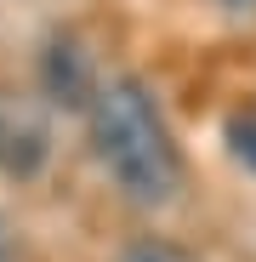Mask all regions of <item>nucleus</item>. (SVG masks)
I'll use <instances>...</instances> for the list:
<instances>
[{"mask_svg":"<svg viewBox=\"0 0 256 262\" xmlns=\"http://www.w3.org/2000/svg\"><path fill=\"white\" fill-rule=\"evenodd\" d=\"M91 148L103 160V171L114 177V188L131 205H165L182 188V148L171 137V125L154 103V92L137 74H114L97 85L91 108Z\"/></svg>","mask_w":256,"mask_h":262,"instance_id":"nucleus-1","label":"nucleus"},{"mask_svg":"<svg viewBox=\"0 0 256 262\" xmlns=\"http://www.w3.org/2000/svg\"><path fill=\"white\" fill-rule=\"evenodd\" d=\"M52 165V114L29 92H0V177L34 183Z\"/></svg>","mask_w":256,"mask_h":262,"instance_id":"nucleus-2","label":"nucleus"},{"mask_svg":"<svg viewBox=\"0 0 256 262\" xmlns=\"http://www.w3.org/2000/svg\"><path fill=\"white\" fill-rule=\"evenodd\" d=\"M97 85H103L97 52L85 46L74 29H57L46 40V52H40V92H46V103L68 108V114H85L91 97H97Z\"/></svg>","mask_w":256,"mask_h":262,"instance_id":"nucleus-3","label":"nucleus"},{"mask_svg":"<svg viewBox=\"0 0 256 262\" xmlns=\"http://www.w3.org/2000/svg\"><path fill=\"white\" fill-rule=\"evenodd\" d=\"M120 262H199L188 245H177V239H154V234H143V239H131L120 251Z\"/></svg>","mask_w":256,"mask_h":262,"instance_id":"nucleus-4","label":"nucleus"},{"mask_svg":"<svg viewBox=\"0 0 256 262\" xmlns=\"http://www.w3.org/2000/svg\"><path fill=\"white\" fill-rule=\"evenodd\" d=\"M228 154H234L245 171H256V103L228 120Z\"/></svg>","mask_w":256,"mask_h":262,"instance_id":"nucleus-5","label":"nucleus"},{"mask_svg":"<svg viewBox=\"0 0 256 262\" xmlns=\"http://www.w3.org/2000/svg\"><path fill=\"white\" fill-rule=\"evenodd\" d=\"M0 262H17V228L6 223V211H0Z\"/></svg>","mask_w":256,"mask_h":262,"instance_id":"nucleus-6","label":"nucleus"},{"mask_svg":"<svg viewBox=\"0 0 256 262\" xmlns=\"http://www.w3.org/2000/svg\"><path fill=\"white\" fill-rule=\"evenodd\" d=\"M217 6H228V12H256V0H217Z\"/></svg>","mask_w":256,"mask_h":262,"instance_id":"nucleus-7","label":"nucleus"}]
</instances>
